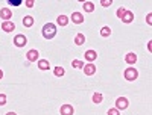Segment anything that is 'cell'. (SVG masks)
<instances>
[{
    "label": "cell",
    "mask_w": 152,
    "mask_h": 115,
    "mask_svg": "<svg viewBox=\"0 0 152 115\" xmlns=\"http://www.w3.org/2000/svg\"><path fill=\"white\" fill-rule=\"evenodd\" d=\"M43 36L46 38V40H52V38H55L56 35V26L52 23H46L44 26H43Z\"/></svg>",
    "instance_id": "1"
},
{
    "label": "cell",
    "mask_w": 152,
    "mask_h": 115,
    "mask_svg": "<svg viewBox=\"0 0 152 115\" xmlns=\"http://www.w3.org/2000/svg\"><path fill=\"white\" fill-rule=\"evenodd\" d=\"M125 79L126 80H129V82H134L137 77H138V71L135 70V68H126L125 70Z\"/></svg>",
    "instance_id": "2"
},
{
    "label": "cell",
    "mask_w": 152,
    "mask_h": 115,
    "mask_svg": "<svg viewBox=\"0 0 152 115\" xmlns=\"http://www.w3.org/2000/svg\"><path fill=\"white\" fill-rule=\"evenodd\" d=\"M128 105H129V101H128L126 97H119L116 100V109L117 111H125L126 108H128Z\"/></svg>",
    "instance_id": "3"
},
{
    "label": "cell",
    "mask_w": 152,
    "mask_h": 115,
    "mask_svg": "<svg viewBox=\"0 0 152 115\" xmlns=\"http://www.w3.org/2000/svg\"><path fill=\"white\" fill-rule=\"evenodd\" d=\"M28 44V38L24 36V35H15L14 38V46L15 47H24Z\"/></svg>",
    "instance_id": "4"
},
{
    "label": "cell",
    "mask_w": 152,
    "mask_h": 115,
    "mask_svg": "<svg viewBox=\"0 0 152 115\" xmlns=\"http://www.w3.org/2000/svg\"><path fill=\"white\" fill-rule=\"evenodd\" d=\"M0 18L5 20V21H11V18H12V11H11V8L0 9Z\"/></svg>",
    "instance_id": "5"
},
{
    "label": "cell",
    "mask_w": 152,
    "mask_h": 115,
    "mask_svg": "<svg viewBox=\"0 0 152 115\" xmlns=\"http://www.w3.org/2000/svg\"><path fill=\"white\" fill-rule=\"evenodd\" d=\"M59 114L61 115H73L75 114V109H73L72 105H62L59 108Z\"/></svg>",
    "instance_id": "6"
},
{
    "label": "cell",
    "mask_w": 152,
    "mask_h": 115,
    "mask_svg": "<svg viewBox=\"0 0 152 115\" xmlns=\"http://www.w3.org/2000/svg\"><path fill=\"white\" fill-rule=\"evenodd\" d=\"M38 56H40V53H38V50H35V48L29 50V52L26 53V58H28L29 62H37L38 61Z\"/></svg>",
    "instance_id": "7"
},
{
    "label": "cell",
    "mask_w": 152,
    "mask_h": 115,
    "mask_svg": "<svg viewBox=\"0 0 152 115\" xmlns=\"http://www.w3.org/2000/svg\"><path fill=\"white\" fill-rule=\"evenodd\" d=\"M70 20H72L75 24H81V23H84V15L81 14V12H73L72 17H70Z\"/></svg>",
    "instance_id": "8"
},
{
    "label": "cell",
    "mask_w": 152,
    "mask_h": 115,
    "mask_svg": "<svg viewBox=\"0 0 152 115\" xmlns=\"http://www.w3.org/2000/svg\"><path fill=\"white\" fill-rule=\"evenodd\" d=\"M2 29L5 30V32H14L15 30V24L14 23H12V21H3L2 23Z\"/></svg>",
    "instance_id": "9"
},
{
    "label": "cell",
    "mask_w": 152,
    "mask_h": 115,
    "mask_svg": "<svg viewBox=\"0 0 152 115\" xmlns=\"http://www.w3.org/2000/svg\"><path fill=\"white\" fill-rule=\"evenodd\" d=\"M85 61H88V62H93V61H96L97 59V53L94 52V50H87V52H85Z\"/></svg>",
    "instance_id": "10"
},
{
    "label": "cell",
    "mask_w": 152,
    "mask_h": 115,
    "mask_svg": "<svg viewBox=\"0 0 152 115\" xmlns=\"http://www.w3.org/2000/svg\"><path fill=\"white\" fill-rule=\"evenodd\" d=\"M82 70H84L85 76H93L96 73V65H94V64H87Z\"/></svg>",
    "instance_id": "11"
},
{
    "label": "cell",
    "mask_w": 152,
    "mask_h": 115,
    "mask_svg": "<svg viewBox=\"0 0 152 115\" xmlns=\"http://www.w3.org/2000/svg\"><path fill=\"white\" fill-rule=\"evenodd\" d=\"M132 20H134V12H131V11L126 9L125 15L122 17V21H123L125 24H129V23H132Z\"/></svg>",
    "instance_id": "12"
},
{
    "label": "cell",
    "mask_w": 152,
    "mask_h": 115,
    "mask_svg": "<svg viewBox=\"0 0 152 115\" xmlns=\"http://www.w3.org/2000/svg\"><path fill=\"white\" fill-rule=\"evenodd\" d=\"M38 68H40L41 71H46L50 68V64L47 59H38Z\"/></svg>",
    "instance_id": "13"
},
{
    "label": "cell",
    "mask_w": 152,
    "mask_h": 115,
    "mask_svg": "<svg viewBox=\"0 0 152 115\" xmlns=\"http://www.w3.org/2000/svg\"><path fill=\"white\" fill-rule=\"evenodd\" d=\"M125 62H126V64H129V65H134V64L137 62V55L132 53V52L128 53V55L125 56Z\"/></svg>",
    "instance_id": "14"
},
{
    "label": "cell",
    "mask_w": 152,
    "mask_h": 115,
    "mask_svg": "<svg viewBox=\"0 0 152 115\" xmlns=\"http://www.w3.org/2000/svg\"><path fill=\"white\" fill-rule=\"evenodd\" d=\"M91 100H93V103H94V105H100V103H102V100H104L102 93H94L93 97H91Z\"/></svg>",
    "instance_id": "15"
},
{
    "label": "cell",
    "mask_w": 152,
    "mask_h": 115,
    "mask_svg": "<svg viewBox=\"0 0 152 115\" xmlns=\"http://www.w3.org/2000/svg\"><path fill=\"white\" fill-rule=\"evenodd\" d=\"M75 44L76 46H82V44H85V35L84 33H78L75 36Z\"/></svg>",
    "instance_id": "16"
},
{
    "label": "cell",
    "mask_w": 152,
    "mask_h": 115,
    "mask_svg": "<svg viewBox=\"0 0 152 115\" xmlns=\"http://www.w3.org/2000/svg\"><path fill=\"white\" fill-rule=\"evenodd\" d=\"M23 26L24 27H32L34 26V18L31 15H26V17L23 18Z\"/></svg>",
    "instance_id": "17"
},
{
    "label": "cell",
    "mask_w": 152,
    "mask_h": 115,
    "mask_svg": "<svg viewBox=\"0 0 152 115\" xmlns=\"http://www.w3.org/2000/svg\"><path fill=\"white\" fill-rule=\"evenodd\" d=\"M69 18L66 17V15H59L58 18H56V23L59 24V26H62V27H64V26H67V24H69Z\"/></svg>",
    "instance_id": "18"
},
{
    "label": "cell",
    "mask_w": 152,
    "mask_h": 115,
    "mask_svg": "<svg viewBox=\"0 0 152 115\" xmlns=\"http://www.w3.org/2000/svg\"><path fill=\"white\" fill-rule=\"evenodd\" d=\"M82 8H84L85 12H93V11H94V5H93L91 2H84Z\"/></svg>",
    "instance_id": "19"
},
{
    "label": "cell",
    "mask_w": 152,
    "mask_h": 115,
    "mask_svg": "<svg viewBox=\"0 0 152 115\" xmlns=\"http://www.w3.org/2000/svg\"><path fill=\"white\" fill-rule=\"evenodd\" d=\"M53 73H55V76H56V77H62V76L66 74V70L62 68V67H55Z\"/></svg>",
    "instance_id": "20"
},
{
    "label": "cell",
    "mask_w": 152,
    "mask_h": 115,
    "mask_svg": "<svg viewBox=\"0 0 152 115\" xmlns=\"http://www.w3.org/2000/svg\"><path fill=\"white\" fill-rule=\"evenodd\" d=\"M100 35H102L104 38H108V36L111 35V29H110L108 26H104L102 29H100Z\"/></svg>",
    "instance_id": "21"
},
{
    "label": "cell",
    "mask_w": 152,
    "mask_h": 115,
    "mask_svg": "<svg viewBox=\"0 0 152 115\" xmlns=\"http://www.w3.org/2000/svg\"><path fill=\"white\" fill-rule=\"evenodd\" d=\"M72 67L73 68H84V62L79 59H75V61H72Z\"/></svg>",
    "instance_id": "22"
},
{
    "label": "cell",
    "mask_w": 152,
    "mask_h": 115,
    "mask_svg": "<svg viewBox=\"0 0 152 115\" xmlns=\"http://www.w3.org/2000/svg\"><path fill=\"white\" fill-rule=\"evenodd\" d=\"M8 5L9 6H21L23 5V0H9Z\"/></svg>",
    "instance_id": "23"
},
{
    "label": "cell",
    "mask_w": 152,
    "mask_h": 115,
    "mask_svg": "<svg viewBox=\"0 0 152 115\" xmlns=\"http://www.w3.org/2000/svg\"><path fill=\"white\" fill-rule=\"evenodd\" d=\"M125 12H126V9H125V8H119V9H117V12H116V15L122 20V17L125 15Z\"/></svg>",
    "instance_id": "24"
},
{
    "label": "cell",
    "mask_w": 152,
    "mask_h": 115,
    "mask_svg": "<svg viewBox=\"0 0 152 115\" xmlns=\"http://www.w3.org/2000/svg\"><path fill=\"white\" fill-rule=\"evenodd\" d=\"M5 105H6V95L0 93V106H5Z\"/></svg>",
    "instance_id": "25"
},
{
    "label": "cell",
    "mask_w": 152,
    "mask_h": 115,
    "mask_svg": "<svg viewBox=\"0 0 152 115\" xmlns=\"http://www.w3.org/2000/svg\"><path fill=\"white\" fill-rule=\"evenodd\" d=\"M108 115H120V111H117L116 108H113V109H108Z\"/></svg>",
    "instance_id": "26"
},
{
    "label": "cell",
    "mask_w": 152,
    "mask_h": 115,
    "mask_svg": "<svg viewBox=\"0 0 152 115\" xmlns=\"http://www.w3.org/2000/svg\"><path fill=\"white\" fill-rule=\"evenodd\" d=\"M111 3H113V0H102V2H100L102 6H111Z\"/></svg>",
    "instance_id": "27"
},
{
    "label": "cell",
    "mask_w": 152,
    "mask_h": 115,
    "mask_svg": "<svg viewBox=\"0 0 152 115\" xmlns=\"http://www.w3.org/2000/svg\"><path fill=\"white\" fill-rule=\"evenodd\" d=\"M24 5H26L28 8H32L35 3H34V0H28V2H24Z\"/></svg>",
    "instance_id": "28"
},
{
    "label": "cell",
    "mask_w": 152,
    "mask_h": 115,
    "mask_svg": "<svg viewBox=\"0 0 152 115\" xmlns=\"http://www.w3.org/2000/svg\"><path fill=\"white\" fill-rule=\"evenodd\" d=\"M146 18H148V20H146V21H148V24H152V14H148V17H146Z\"/></svg>",
    "instance_id": "29"
},
{
    "label": "cell",
    "mask_w": 152,
    "mask_h": 115,
    "mask_svg": "<svg viewBox=\"0 0 152 115\" xmlns=\"http://www.w3.org/2000/svg\"><path fill=\"white\" fill-rule=\"evenodd\" d=\"M2 79H3V71L0 70V80H2Z\"/></svg>",
    "instance_id": "30"
},
{
    "label": "cell",
    "mask_w": 152,
    "mask_h": 115,
    "mask_svg": "<svg viewBox=\"0 0 152 115\" xmlns=\"http://www.w3.org/2000/svg\"><path fill=\"white\" fill-rule=\"evenodd\" d=\"M6 115H17V114H15V112H8Z\"/></svg>",
    "instance_id": "31"
}]
</instances>
